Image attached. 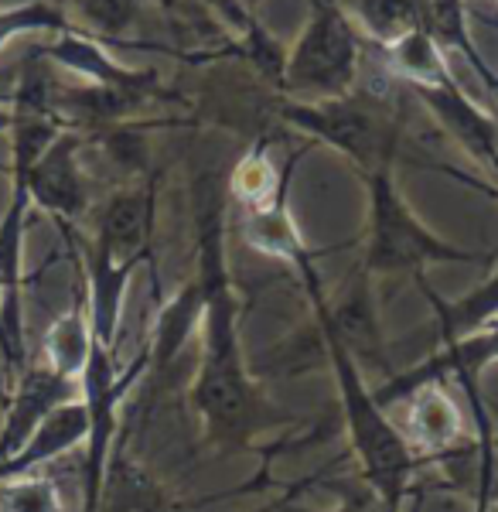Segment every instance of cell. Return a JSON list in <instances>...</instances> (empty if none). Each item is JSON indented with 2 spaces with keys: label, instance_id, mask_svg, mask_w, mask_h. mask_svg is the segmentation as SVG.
<instances>
[{
  "label": "cell",
  "instance_id": "9",
  "mask_svg": "<svg viewBox=\"0 0 498 512\" xmlns=\"http://www.w3.org/2000/svg\"><path fill=\"white\" fill-rule=\"evenodd\" d=\"M498 366V321L485 325L481 332L475 335H464L458 342L451 345H441L420 359L417 366L403 369V373H393L386 376L383 386H376V400L379 407H393V403H403L417 386L423 383H447V379H458L461 390L471 393V390H481V376L485 369Z\"/></svg>",
  "mask_w": 498,
  "mask_h": 512
},
{
  "label": "cell",
  "instance_id": "4",
  "mask_svg": "<svg viewBox=\"0 0 498 512\" xmlns=\"http://www.w3.org/2000/svg\"><path fill=\"white\" fill-rule=\"evenodd\" d=\"M365 181L369 195V219H365V246L362 263L365 277H427V267H447V263H481L495 253L458 246L454 239L423 222L413 205L406 202L396 181V164H383Z\"/></svg>",
  "mask_w": 498,
  "mask_h": 512
},
{
  "label": "cell",
  "instance_id": "13",
  "mask_svg": "<svg viewBox=\"0 0 498 512\" xmlns=\"http://www.w3.org/2000/svg\"><path fill=\"white\" fill-rule=\"evenodd\" d=\"M35 52L45 62H52L55 69L72 72L76 82H89V86H106V89H127V93L140 96H164V86L157 79L154 69H134L113 59V52L103 45V38H93L86 31H62L52 35V41L38 45Z\"/></svg>",
  "mask_w": 498,
  "mask_h": 512
},
{
  "label": "cell",
  "instance_id": "1",
  "mask_svg": "<svg viewBox=\"0 0 498 512\" xmlns=\"http://www.w3.org/2000/svg\"><path fill=\"white\" fill-rule=\"evenodd\" d=\"M195 212V277L205 294L202 311V359L192 383V407L202 420V434L219 451H256V437L297 424L263 396L249 376L239 318L243 297L229 270V195L222 181L205 171L192 185Z\"/></svg>",
  "mask_w": 498,
  "mask_h": 512
},
{
  "label": "cell",
  "instance_id": "8",
  "mask_svg": "<svg viewBox=\"0 0 498 512\" xmlns=\"http://www.w3.org/2000/svg\"><path fill=\"white\" fill-rule=\"evenodd\" d=\"M82 147H86V137L79 130H62L28 171L7 175L24 181L31 209L52 219L65 239H76L79 222L89 216V178L82 164Z\"/></svg>",
  "mask_w": 498,
  "mask_h": 512
},
{
  "label": "cell",
  "instance_id": "26",
  "mask_svg": "<svg viewBox=\"0 0 498 512\" xmlns=\"http://www.w3.org/2000/svg\"><path fill=\"white\" fill-rule=\"evenodd\" d=\"M325 482L328 492H335V506L331 509H307V506H297L294 502V492L280 495L270 509L263 512H396L389 502L365 482L362 475H352V478H331V475H318Z\"/></svg>",
  "mask_w": 498,
  "mask_h": 512
},
{
  "label": "cell",
  "instance_id": "15",
  "mask_svg": "<svg viewBox=\"0 0 498 512\" xmlns=\"http://www.w3.org/2000/svg\"><path fill=\"white\" fill-rule=\"evenodd\" d=\"M86 434H89V414L82 396L72 403H62L11 458L0 461V482L35 475L41 465H48V461L62 458V454L76 451L79 444H86Z\"/></svg>",
  "mask_w": 498,
  "mask_h": 512
},
{
  "label": "cell",
  "instance_id": "19",
  "mask_svg": "<svg viewBox=\"0 0 498 512\" xmlns=\"http://www.w3.org/2000/svg\"><path fill=\"white\" fill-rule=\"evenodd\" d=\"M304 151H294L290 158L284 161V168H277L270 158V140H256L253 147L236 161L232 175L226 181V195H229V209L236 212H253V209H263L270 205L273 198L280 195V188L294 181V171L301 164Z\"/></svg>",
  "mask_w": 498,
  "mask_h": 512
},
{
  "label": "cell",
  "instance_id": "33",
  "mask_svg": "<svg viewBox=\"0 0 498 512\" xmlns=\"http://www.w3.org/2000/svg\"><path fill=\"white\" fill-rule=\"evenodd\" d=\"M495 202H498V198H495Z\"/></svg>",
  "mask_w": 498,
  "mask_h": 512
},
{
  "label": "cell",
  "instance_id": "30",
  "mask_svg": "<svg viewBox=\"0 0 498 512\" xmlns=\"http://www.w3.org/2000/svg\"><path fill=\"white\" fill-rule=\"evenodd\" d=\"M0 311H4V284H0Z\"/></svg>",
  "mask_w": 498,
  "mask_h": 512
},
{
  "label": "cell",
  "instance_id": "7",
  "mask_svg": "<svg viewBox=\"0 0 498 512\" xmlns=\"http://www.w3.org/2000/svg\"><path fill=\"white\" fill-rule=\"evenodd\" d=\"M151 376V352H137L130 362H116L110 349L96 342L93 359L82 373V403L89 414V434H86V458H82V512H99L103 499V482L110 472L113 448L120 441V410L123 400L140 386V379Z\"/></svg>",
  "mask_w": 498,
  "mask_h": 512
},
{
  "label": "cell",
  "instance_id": "23",
  "mask_svg": "<svg viewBox=\"0 0 498 512\" xmlns=\"http://www.w3.org/2000/svg\"><path fill=\"white\" fill-rule=\"evenodd\" d=\"M345 14L355 21L362 38L372 41L376 48L417 28V4L413 0H352Z\"/></svg>",
  "mask_w": 498,
  "mask_h": 512
},
{
  "label": "cell",
  "instance_id": "20",
  "mask_svg": "<svg viewBox=\"0 0 498 512\" xmlns=\"http://www.w3.org/2000/svg\"><path fill=\"white\" fill-rule=\"evenodd\" d=\"M99 512H181V506L164 492V485L157 478L147 475L144 465H137L123 451V441H116L110 472H106L103 482Z\"/></svg>",
  "mask_w": 498,
  "mask_h": 512
},
{
  "label": "cell",
  "instance_id": "11",
  "mask_svg": "<svg viewBox=\"0 0 498 512\" xmlns=\"http://www.w3.org/2000/svg\"><path fill=\"white\" fill-rule=\"evenodd\" d=\"M82 396L79 379L55 373L45 362H28L11 383V393L4 396V417H0V461L28 441L31 434L55 414L62 403H72Z\"/></svg>",
  "mask_w": 498,
  "mask_h": 512
},
{
  "label": "cell",
  "instance_id": "6",
  "mask_svg": "<svg viewBox=\"0 0 498 512\" xmlns=\"http://www.w3.org/2000/svg\"><path fill=\"white\" fill-rule=\"evenodd\" d=\"M369 41L345 14L342 0H311V18L287 45L280 93L287 99H335L359 89L362 52Z\"/></svg>",
  "mask_w": 498,
  "mask_h": 512
},
{
  "label": "cell",
  "instance_id": "31",
  "mask_svg": "<svg viewBox=\"0 0 498 512\" xmlns=\"http://www.w3.org/2000/svg\"><path fill=\"white\" fill-rule=\"evenodd\" d=\"M495 451H498V431H495Z\"/></svg>",
  "mask_w": 498,
  "mask_h": 512
},
{
  "label": "cell",
  "instance_id": "17",
  "mask_svg": "<svg viewBox=\"0 0 498 512\" xmlns=\"http://www.w3.org/2000/svg\"><path fill=\"white\" fill-rule=\"evenodd\" d=\"M413 284L420 287L430 311H434V328H437L434 349L458 342L464 335H475L485 325L498 321V267L481 280V284L471 287L468 294H458V297H441L430 287L427 277H417Z\"/></svg>",
  "mask_w": 498,
  "mask_h": 512
},
{
  "label": "cell",
  "instance_id": "12",
  "mask_svg": "<svg viewBox=\"0 0 498 512\" xmlns=\"http://www.w3.org/2000/svg\"><path fill=\"white\" fill-rule=\"evenodd\" d=\"M413 96H417L423 103V110L437 120V127H441L488 178H495V198H498V113L488 110L485 103H478L461 82L437 86V89H417Z\"/></svg>",
  "mask_w": 498,
  "mask_h": 512
},
{
  "label": "cell",
  "instance_id": "27",
  "mask_svg": "<svg viewBox=\"0 0 498 512\" xmlns=\"http://www.w3.org/2000/svg\"><path fill=\"white\" fill-rule=\"evenodd\" d=\"M0 512H65L58 485L45 475L0 482Z\"/></svg>",
  "mask_w": 498,
  "mask_h": 512
},
{
  "label": "cell",
  "instance_id": "24",
  "mask_svg": "<svg viewBox=\"0 0 498 512\" xmlns=\"http://www.w3.org/2000/svg\"><path fill=\"white\" fill-rule=\"evenodd\" d=\"M79 31L93 38H113L120 41L140 18L144 0H55Z\"/></svg>",
  "mask_w": 498,
  "mask_h": 512
},
{
  "label": "cell",
  "instance_id": "22",
  "mask_svg": "<svg viewBox=\"0 0 498 512\" xmlns=\"http://www.w3.org/2000/svg\"><path fill=\"white\" fill-rule=\"evenodd\" d=\"M413 4H417V28L427 31L444 52L464 55L471 72H475L481 82H488L495 76L492 65L481 59L475 38H471V31H468V4H464V0H413Z\"/></svg>",
  "mask_w": 498,
  "mask_h": 512
},
{
  "label": "cell",
  "instance_id": "25",
  "mask_svg": "<svg viewBox=\"0 0 498 512\" xmlns=\"http://www.w3.org/2000/svg\"><path fill=\"white\" fill-rule=\"evenodd\" d=\"M62 31L79 28L55 0H21L0 7V52L21 35H62Z\"/></svg>",
  "mask_w": 498,
  "mask_h": 512
},
{
  "label": "cell",
  "instance_id": "32",
  "mask_svg": "<svg viewBox=\"0 0 498 512\" xmlns=\"http://www.w3.org/2000/svg\"><path fill=\"white\" fill-rule=\"evenodd\" d=\"M495 4H498V0H495Z\"/></svg>",
  "mask_w": 498,
  "mask_h": 512
},
{
  "label": "cell",
  "instance_id": "3",
  "mask_svg": "<svg viewBox=\"0 0 498 512\" xmlns=\"http://www.w3.org/2000/svg\"><path fill=\"white\" fill-rule=\"evenodd\" d=\"M157 222V178H137L116 188L96 212L93 236L65 239L76 250L79 280L89 294V318H93L96 342L116 349L127 308L130 280L144 263H151Z\"/></svg>",
  "mask_w": 498,
  "mask_h": 512
},
{
  "label": "cell",
  "instance_id": "18",
  "mask_svg": "<svg viewBox=\"0 0 498 512\" xmlns=\"http://www.w3.org/2000/svg\"><path fill=\"white\" fill-rule=\"evenodd\" d=\"M93 349H96V332H93V318H89V294L86 284L79 280L69 311H62L45 328V335H41V362L69 379H82L89 359H93Z\"/></svg>",
  "mask_w": 498,
  "mask_h": 512
},
{
  "label": "cell",
  "instance_id": "28",
  "mask_svg": "<svg viewBox=\"0 0 498 512\" xmlns=\"http://www.w3.org/2000/svg\"><path fill=\"white\" fill-rule=\"evenodd\" d=\"M485 89H488V93H492V96H498V76L488 79V82H485Z\"/></svg>",
  "mask_w": 498,
  "mask_h": 512
},
{
  "label": "cell",
  "instance_id": "2",
  "mask_svg": "<svg viewBox=\"0 0 498 512\" xmlns=\"http://www.w3.org/2000/svg\"><path fill=\"white\" fill-rule=\"evenodd\" d=\"M314 308V321H318L321 349L331 366L338 386V403H342V424L348 434V448H352L355 461H359V475L372 485L396 512H403L406 499L413 492V478L427 458H420L413 451V444L406 441V434L389 420V410L379 407L372 386L362 376L359 355L348 349V342L338 332L335 311H331L328 291L307 294Z\"/></svg>",
  "mask_w": 498,
  "mask_h": 512
},
{
  "label": "cell",
  "instance_id": "29",
  "mask_svg": "<svg viewBox=\"0 0 498 512\" xmlns=\"http://www.w3.org/2000/svg\"><path fill=\"white\" fill-rule=\"evenodd\" d=\"M243 4L249 7V11H253V14H256V11H260V4H263V0H243Z\"/></svg>",
  "mask_w": 498,
  "mask_h": 512
},
{
  "label": "cell",
  "instance_id": "10",
  "mask_svg": "<svg viewBox=\"0 0 498 512\" xmlns=\"http://www.w3.org/2000/svg\"><path fill=\"white\" fill-rule=\"evenodd\" d=\"M229 229L236 233L249 250L273 256L284 267L294 270V277L301 280L304 294L321 291V274H318V256L328 250H311L307 239L301 236L294 222V212H290V185L280 188V195L273 198L270 205L253 212H232Z\"/></svg>",
  "mask_w": 498,
  "mask_h": 512
},
{
  "label": "cell",
  "instance_id": "5",
  "mask_svg": "<svg viewBox=\"0 0 498 512\" xmlns=\"http://www.w3.org/2000/svg\"><path fill=\"white\" fill-rule=\"evenodd\" d=\"M280 120L307 140L325 144L369 178L383 164H396L403 147V117L379 89H352L335 99H284Z\"/></svg>",
  "mask_w": 498,
  "mask_h": 512
},
{
  "label": "cell",
  "instance_id": "21",
  "mask_svg": "<svg viewBox=\"0 0 498 512\" xmlns=\"http://www.w3.org/2000/svg\"><path fill=\"white\" fill-rule=\"evenodd\" d=\"M379 52H383L389 76L406 82L413 93H417V89H437V86L458 82L451 65H447V52L423 28L406 31L403 38L389 41Z\"/></svg>",
  "mask_w": 498,
  "mask_h": 512
},
{
  "label": "cell",
  "instance_id": "16",
  "mask_svg": "<svg viewBox=\"0 0 498 512\" xmlns=\"http://www.w3.org/2000/svg\"><path fill=\"white\" fill-rule=\"evenodd\" d=\"M205 294L198 277L192 274L171 297H164L161 308L154 315L151 338H147V352H151V376L164 373L178 362L185 345L192 342L195 332L202 328Z\"/></svg>",
  "mask_w": 498,
  "mask_h": 512
},
{
  "label": "cell",
  "instance_id": "14",
  "mask_svg": "<svg viewBox=\"0 0 498 512\" xmlns=\"http://www.w3.org/2000/svg\"><path fill=\"white\" fill-rule=\"evenodd\" d=\"M403 403H410L403 434L420 458L434 461L461 441L464 417L444 383H423Z\"/></svg>",
  "mask_w": 498,
  "mask_h": 512
}]
</instances>
